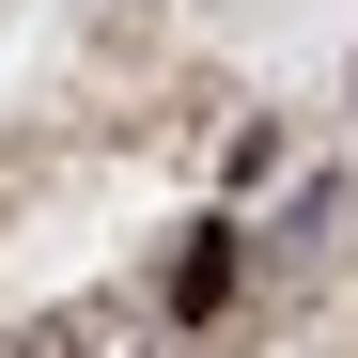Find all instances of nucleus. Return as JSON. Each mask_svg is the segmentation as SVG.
Masks as SVG:
<instances>
[{
    "mask_svg": "<svg viewBox=\"0 0 358 358\" xmlns=\"http://www.w3.org/2000/svg\"><path fill=\"white\" fill-rule=\"evenodd\" d=\"M171 312H187V327H203V312H234V234H218V218L171 250Z\"/></svg>",
    "mask_w": 358,
    "mask_h": 358,
    "instance_id": "nucleus-1",
    "label": "nucleus"
}]
</instances>
